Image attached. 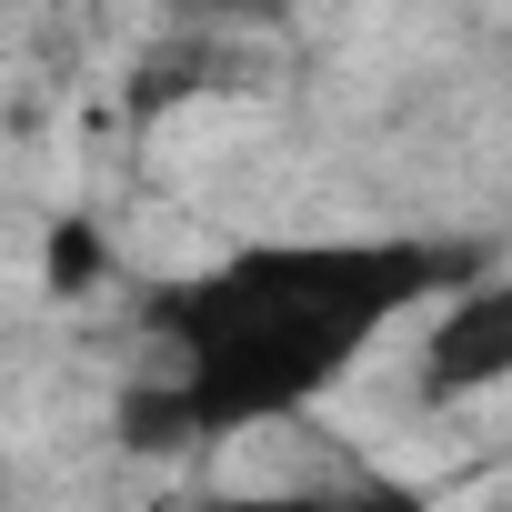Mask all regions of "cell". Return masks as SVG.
<instances>
[{"mask_svg":"<svg viewBox=\"0 0 512 512\" xmlns=\"http://www.w3.org/2000/svg\"><path fill=\"white\" fill-rule=\"evenodd\" d=\"M211 512H342L322 492H241V502H211Z\"/></svg>","mask_w":512,"mask_h":512,"instance_id":"2","label":"cell"},{"mask_svg":"<svg viewBox=\"0 0 512 512\" xmlns=\"http://www.w3.org/2000/svg\"><path fill=\"white\" fill-rule=\"evenodd\" d=\"M342 512H432V502H422V492H392V482H372V492H362V502H342Z\"/></svg>","mask_w":512,"mask_h":512,"instance_id":"3","label":"cell"},{"mask_svg":"<svg viewBox=\"0 0 512 512\" xmlns=\"http://www.w3.org/2000/svg\"><path fill=\"white\" fill-rule=\"evenodd\" d=\"M191 11H272V0H191Z\"/></svg>","mask_w":512,"mask_h":512,"instance_id":"4","label":"cell"},{"mask_svg":"<svg viewBox=\"0 0 512 512\" xmlns=\"http://www.w3.org/2000/svg\"><path fill=\"white\" fill-rule=\"evenodd\" d=\"M502 362H512V302L482 282V292H462L452 312H442V332H432V392H472V382H502Z\"/></svg>","mask_w":512,"mask_h":512,"instance_id":"1","label":"cell"}]
</instances>
